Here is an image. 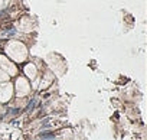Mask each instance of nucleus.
<instances>
[{
	"instance_id": "1",
	"label": "nucleus",
	"mask_w": 147,
	"mask_h": 140,
	"mask_svg": "<svg viewBox=\"0 0 147 140\" xmlns=\"http://www.w3.org/2000/svg\"><path fill=\"white\" fill-rule=\"evenodd\" d=\"M40 139H42V140L55 139V134H53V133H49V131H43V133H40Z\"/></svg>"
},
{
	"instance_id": "2",
	"label": "nucleus",
	"mask_w": 147,
	"mask_h": 140,
	"mask_svg": "<svg viewBox=\"0 0 147 140\" xmlns=\"http://www.w3.org/2000/svg\"><path fill=\"white\" fill-rule=\"evenodd\" d=\"M33 106H35V100H32V101H30V104L28 106V108H26V110H29V108H32Z\"/></svg>"
}]
</instances>
